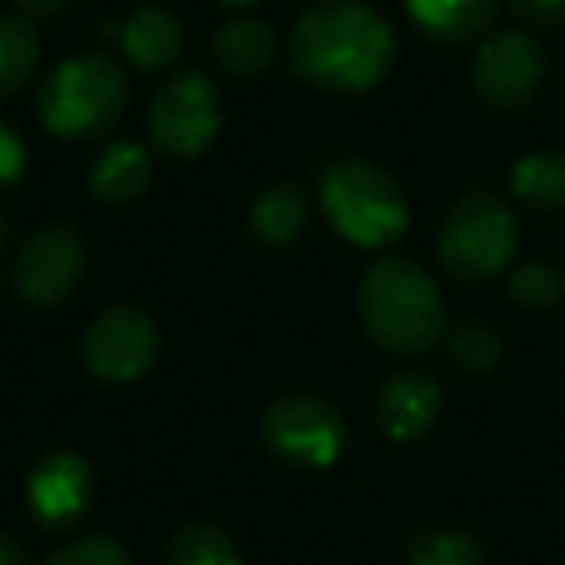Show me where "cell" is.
I'll return each mask as SVG.
<instances>
[{
  "label": "cell",
  "instance_id": "14",
  "mask_svg": "<svg viewBox=\"0 0 565 565\" xmlns=\"http://www.w3.org/2000/svg\"><path fill=\"white\" fill-rule=\"evenodd\" d=\"M500 0H407V12L426 35L441 43H465L495 20Z\"/></svg>",
  "mask_w": 565,
  "mask_h": 565
},
{
  "label": "cell",
  "instance_id": "21",
  "mask_svg": "<svg viewBox=\"0 0 565 565\" xmlns=\"http://www.w3.org/2000/svg\"><path fill=\"white\" fill-rule=\"evenodd\" d=\"M167 565H244V562L233 542L225 539V531H217L210 523H190L174 534Z\"/></svg>",
  "mask_w": 565,
  "mask_h": 565
},
{
  "label": "cell",
  "instance_id": "18",
  "mask_svg": "<svg viewBox=\"0 0 565 565\" xmlns=\"http://www.w3.org/2000/svg\"><path fill=\"white\" fill-rule=\"evenodd\" d=\"M511 190L534 210H565V151H531L511 171Z\"/></svg>",
  "mask_w": 565,
  "mask_h": 565
},
{
  "label": "cell",
  "instance_id": "13",
  "mask_svg": "<svg viewBox=\"0 0 565 565\" xmlns=\"http://www.w3.org/2000/svg\"><path fill=\"white\" fill-rule=\"evenodd\" d=\"M120 47L136 71H163L182 55V24L159 4H143L120 28Z\"/></svg>",
  "mask_w": 565,
  "mask_h": 565
},
{
  "label": "cell",
  "instance_id": "22",
  "mask_svg": "<svg viewBox=\"0 0 565 565\" xmlns=\"http://www.w3.org/2000/svg\"><path fill=\"white\" fill-rule=\"evenodd\" d=\"M449 356H454L457 369L472 372H492L503 361V338L488 322H461L449 333Z\"/></svg>",
  "mask_w": 565,
  "mask_h": 565
},
{
  "label": "cell",
  "instance_id": "23",
  "mask_svg": "<svg viewBox=\"0 0 565 565\" xmlns=\"http://www.w3.org/2000/svg\"><path fill=\"white\" fill-rule=\"evenodd\" d=\"M508 295L519 302V307L546 310V307H554V302L565 295V275L557 271L554 264L531 259V264H523V267H515V271H511Z\"/></svg>",
  "mask_w": 565,
  "mask_h": 565
},
{
  "label": "cell",
  "instance_id": "19",
  "mask_svg": "<svg viewBox=\"0 0 565 565\" xmlns=\"http://www.w3.org/2000/svg\"><path fill=\"white\" fill-rule=\"evenodd\" d=\"M40 35L32 17H0V97L17 94L40 66Z\"/></svg>",
  "mask_w": 565,
  "mask_h": 565
},
{
  "label": "cell",
  "instance_id": "10",
  "mask_svg": "<svg viewBox=\"0 0 565 565\" xmlns=\"http://www.w3.org/2000/svg\"><path fill=\"white\" fill-rule=\"evenodd\" d=\"M86 248L66 225H47L24 244L17 259V295L28 307H55L78 287Z\"/></svg>",
  "mask_w": 565,
  "mask_h": 565
},
{
  "label": "cell",
  "instance_id": "16",
  "mask_svg": "<svg viewBox=\"0 0 565 565\" xmlns=\"http://www.w3.org/2000/svg\"><path fill=\"white\" fill-rule=\"evenodd\" d=\"M148 182H151V156L132 140H120L113 148H105L94 174H89V186L105 202H136L148 190Z\"/></svg>",
  "mask_w": 565,
  "mask_h": 565
},
{
  "label": "cell",
  "instance_id": "8",
  "mask_svg": "<svg viewBox=\"0 0 565 565\" xmlns=\"http://www.w3.org/2000/svg\"><path fill=\"white\" fill-rule=\"evenodd\" d=\"M546 78V51L526 32H495L472 58V89L492 109H523Z\"/></svg>",
  "mask_w": 565,
  "mask_h": 565
},
{
  "label": "cell",
  "instance_id": "12",
  "mask_svg": "<svg viewBox=\"0 0 565 565\" xmlns=\"http://www.w3.org/2000/svg\"><path fill=\"white\" fill-rule=\"evenodd\" d=\"M438 411H441V387L426 372H399L395 380H387L376 399L380 426L395 441L423 438L434 426V418H438Z\"/></svg>",
  "mask_w": 565,
  "mask_h": 565
},
{
  "label": "cell",
  "instance_id": "15",
  "mask_svg": "<svg viewBox=\"0 0 565 565\" xmlns=\"http://www.w3.org/2000/svg\"><path fill=\"white\" fill-rule=\"evenodd\" d=\"M213 55L236 78H256L275 63V32L264 20L236 17L213 35Z\"/></svg>",
  "mask_w": 565,
  "mask_h": 565
},
{
  "label": "cell",
  "instance_id": "25",
  "mask_svg": "<svg viewBox=\"0 0 565 565\" xmlns=\"http://www.w3.org/2000/svg\"><path fill=\"white\" fill-rule=\"evenodd\" d=\"M511 12L531 28H557L565 20V0H511Z\"/></svg>",
  "mask_w": 565,
  "mask_h": 565
},
{
  "label": "cell",
  "instance_id": "27",
  "mask_svg": "<svg viewBox=\"0 0 565 565\" xmlns=\"http://www.w3.org/2000/svg\"><path fill=\"white\" fill-rule=\"evenodd\" d=\"M20 9H24V17H58V12H66L74 4V0H17Z\"/></svg>",
  "mask_w": 565,
  "mask_h": 565
},
{
  "label": "cell",
  "instance_id": "2",
  "mask_svg": "<svg viewBox=\"0 0 565 565\" xmlns=\"http://www.w3.org/2000/svg\"><path fill=\"white\" fill-rule=\"evenodd\" d=\"M361 322L380 349L418 356L446 333V299L418 264L387 256L361 282Z\"/></svg>",
  "mask_w": 565,
  "mask_h": 565
},
{
  "label": "cell",
  "instance_id": "3",
  "mask_svg": "<svg viewBox=\"0 0 565 565\" xmlns=\"http://www.w3.org/2000/svg\"><path fill=\"white\" fill-rule=\"evenodd\" d=\"M128 109V82L120 66L105 55H74L47 74L35 97V113L47 132L78 140L97 136L120 120Z\"/></svg>",
  "mask_w": 565,
  "mask_h": 565
},
{
  "label": "cell",
  "instance_id": "1",
  "mask_svg": "<svg viewBox=\"0 0 565 565\" xmlns=\"http://www.w3.org/2000/svg\"><path fill=\"white\" fill-rule=\"evenodd\" d=\"M291 66L318 89L361 94L395 66V32L356 0H326L295 24Z\"/></svg>",
  "mask_w": 565,
  "mask_h": 565
},
{
  "label": "cell",
  "instance_id": "9",
  "mask_svg": "<svg viewBox=\"0 0 565 565\" xmlns=\"http://www.w3.org/2000/svg\"><path fill=\"white\" fill-rule=\"evenodd\" d=\"M82 353L94 376L109 380V384H128V380L143 376L159 356V330L148 315L132 307L105 310L94 326L86 330Z\"/></svg>",
  "mask_w": 565,
  "mask_h": 565
},
{
  "label": "cell",
  "instance_id": "17",
  "mask_svg": "<svg viewBox=\"0 0 565 565\" xmlns=\"http://www.w3.org/2000/svg\"><path fill=\"white\" fill-rule=\"evenodd\" d=\"M302 225H307V198L295 186H287V182L267 186L252 202V233L264 244H271V248L291 244L302 233Z\"/></svg>",
  "mask_w": 565,
  "mask_h": 565
},
{
  "label": "cell",
  "instance_id": "29",
  "mask_svg": "<svg viewBox=\"0 0 565 565\" xmlns=\"http://www.w3.org/2000/svg\"><path fill=\"white\" fill-rule=\"evenodd\" d=\"M9 236H12V228H9V217L0 213V252L9 248Z\"/></svg>",
  "mask_w": 565,
  "mask_h": 565
},
{
  "label": "cell",
  "instance_id": "4",
  "mask_svg": "<svg viewBox=\"0 0 565 565\" xmlns=\"http://www.w3.org/2000/svg\"><path fill=\"white\" fill-rule=\"evenodd\" d=\"M322 210L330 225L361 248H387L411 221L399 182L364 159H341L322 174Z\"/></svg>",
  "mask_w": 565,
  "mask_h": 565
},
{
  "label": "cell",
  "instance_id": "20",
  "mask_svg": "<svg viewBox=\"0 0 565 565\" xmlns=\"http://www.w3.org/2000/svg\"><path fill=\"white\" fill-rule=\"evenodd\" d=\"M411 565H488L477 534L461 526H426L411 539Z\"/></svg>",
  "mask_w": 565,
  "mask_h": 565
},
{
  "label": "cell",
  "instance_id": "11",
  "mask_svg": "<svg viewBox=\"0 0 565 565\" xmlns=\"http://www.w3.org/2000/svg\"><path fill=\"white\" fill-rule=\"evenodd\" d=\"M89 495H94V477H89L86 461L74 454H51L28 477V503H32L35 519L55 531L78 523L82 511L89 508Z\"/></svg>",
  "mask_w": 565,
  "mask_h": 565
},
{
  "label": "cell",
  "instance_id": "28",
  "mask_svg": "<svg viewBox=\"0 0 565 565\" xmlns=\"http://www.w3.org/2000/svg\"><path fill=\"white\" fill-rule=\"evenodd\" d=\"M0 565H28V550L4 531H0Z\"/></svg>",
  "mask_w": 565,
  "mask_h": 565
},
{
  "label": "cell",
  "instance_id": "30",
  "mask_svg": "<svg viewBox=\"0 0 565 565\" xmlns=\"http://www.w3.org/2000/svg\"><path fill=\"white\" fill-rule=\"evenodd\" d=\"M221 9H248V4H256V0H217Z\"/></svg>",
  "mask_w": 565,
  "mask_h": 565
},
{
  "label": "cell",
  "instance_id": "7",
  "mask_svg": "<svg viewBox=\"0 0 565 565\" xmlns=\"http://www.w3.org/2000/svg\"><path fill=\"white\" fill-rule=\"evenodd\" d=\"M264 438L282 461L302 469H326L345 449V423L326 399L287 395L264 415Z\"/></svg>",
  "mask_w": 565,
  "mask_h": 565
},
{
  "label": "cell",
  "instance_id": "24",
  "mask_svg": "<svg viewBox=\"0 0 565 565\" xmlns=\"http://www.w3.org/2000/svg\"><path fill=\"white\" fill-rule=\"evenodd\" d=\"M43 565H132L125 554V546L113 539H78L71 546H63L58 554H51Z\"/></svg>",
  "mask_w": 565,
  "mask_h": 565
},
{
  "label": "cell",
  "instance_id": "26",
  "mask_svg": "<svg viewBox=\"0 0 565 565\" xmlns=\"http://www.w3.org/2000/svg\"><path fill=\"white\" fill-rule=\"evenodd\" d=\"M24 163H28L24 140H20L9 125H0V186L17 182L20 174H24Z\"/></svg>",
  "mask_w": 565,
  "mask_h": 565
},
{
  "label": "cell",
  "instance_id": "6",
  "mask_svg": "<svg viewBox=\"0 0 565 565\" xmlns=\"http://www.w3.org/2000/svg\"><path fill=\"white\" fill-rule=\"evenodd\" d=\"M148 128L156 148L167 151V156H179V159L202 156L221 128V102L213 82L194 71L174 74L156 94V102H151Z\"/></svg>",
  "mask_w": 565,
  "mask_h": 565
},
{
  "label": "cell",
  "instance_id": "5",
  "mask_svg": "<svg viewBox=\"0 0 565 565\" xmlns=\"http://www.w3.org/2000/svg\"><path fill=\"white\" fill-rule=\"evenodd\" d=\"M519 248V221L492 190H469L449 205L438 233V259L454 279L480 282L500 275Z\"/></svg>",
  "mask_w": 565,
  "mask_h": 565
}]
</instances>
